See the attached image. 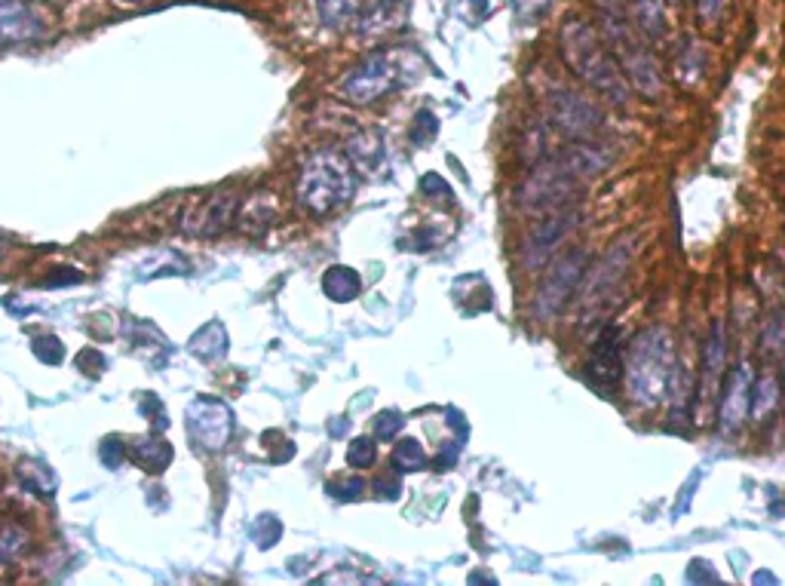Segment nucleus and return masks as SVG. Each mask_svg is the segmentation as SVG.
I'll return each instance as SVG.
<instances>
[{
	"label": "nucleus",
	"instance_id": "nucleus-1",
	"mask_svg": "<svg viewBox=\"0 0 785 586\" xmlns=\"http://www.w3.org/2000/svg\"><path fill=\"white\" fill-rule=\"evenodd\" d=\"M623 369H626L629 396L638 405H644V409L660 405L669 396L672 375H675V350H672L669 332L660 329V326L644 329L632 341Z\"/></svg>",
	"mask_w": 785,
	"mask_h": 586
},
{
	"label": "nucleus",
	"instance_id": "nucleus-2",
	"mask_svg": "<svg viewBox=\"0 0 785 586\" xmlns=\"http://www.w3.org/2000/svg\"><path fill=\"white\" fill-rule=\"evenodd\" d=\"M608 154H602V148L595 145H577V148H568L565 154L552 157L549 163H540L531 178L522 188V206L528 212H543L549 206L562 203L574 188L580 178L586 175H595L608 166Z\"/></svg>",
	"mask_w": 785,
	"mask_h": 586
},
{
	"label": "nucleus",
	"instance_id": "nucleus-3",
	"mask_svg": "<svg viewBox=\"0 0 785 586\" xmlns=\"http://www.w3.org/2000/svg\"><path fill=\"white\" fill-rule=\"evenodd\" d=\"M562 53H565L568 65L595 89V93L608 96L617 105H623L629 99V83H626L623 71L617 68V62L608 56L602 40H598V34L586 22L574 19L562 28Z\"/></svg>",
	"mask_w": 785,
	"mask_h": 586
},
{
	"label": "nucleus",
	"instance_id": "nucleus-4",
	"mask_svg": "<svg viewBox=\"0 0 785 586\" xmlns=\"http://www.w3.org/2000/svg\"><path fill=\"white\" fill-rule=\"evenodd\" d=\"M598 10H602V31L611 43V50L617 53L623 71L629 74V80L638 86V93H644L648 99H657L663 93V80L657 71L654 56L638 43V34L626 16L623 0H598Z\"/></svg>",
	"mask_w": 785,
	"mask_h": 586
},
{
	"label": "nucleus",
	"instance_id": "nucleus-5",
	"mask_svg": "<svg viewBox=\"0 0 785 586\" xmlns=\"http://www.w3.org/2000/svg\"><path fill=\"white\" fill-rule=\"evenodd\" d=\"M353 191L356 178L350 160L335 151L316 154L298 178V203L313 215H329L341 209L344 203H350Z\"/></svg>",
	"mask_w": 785,
	"mask_h": 586
},
{
	"label": "nucleus",
	"instance_id": "nucleus-6",
	"mask_svg": "<svg viewBox=\"0 0 785 586\" xmlns=\"http://www.w3.org/2000/svg\"><path fill=\"white\" fill-rule=\"evenodd\" d=\"M589 258L583 249H568L556 258L546 270V277L537 289V301H534V313L537 317H556V313L565 307V301L577 292L580 280H583V270H586Z\"/></svg>",
	"mask_w": 785,
	"mask_h": 586
},
{
	"label": "nucleus",
	"instance_id": "nucleus-7",
	"mask_svg": "<svg viewBox=\"0 0 785 586\" xmlns=\"http://www.w3.org/2000/svg\"><path fill=\"white\" fill-rule=\"evenodd\" d=\"M399 62L390 53H372L368 59H362L341 83L344 96L356 105H368L378 102L381 96H387L390 89L402 80L399 74Z\"/></svg>",
	"mask_w": 785,
	"mask_h": 586
},
{
	"label": "nucleus",
	"instance_id": "nucleus-8",
	"mask_svg": "<svg viewBox=\"0 0 785 586\" xmlns=\"http://www.w3.org/2000/svg\"><path fill=\"white\" fill-rule=\"evenodd\" d=\"M234 433V412L230 405L212 396H197L188 405V436L200 452H221Z\"/></svg>",
	"mask_w": 785,
	"mask_h": 586
},
{
	"label": "nucleus",
	"instance_id": "nucleus-9",
	"mask_svg": "<svg viewBox=\"0 0 785 586\" xmlns=\"http://www.w3.org/2000/svg\"><path fill=\"white\" fill-rule=\"evenodd\" d=\"M552 120L559 123V129L571 139H592V135L602 129V111H598L589 99L577 93H556L549 99Z\"/></svg>",
	"mask_w": 785,
	"mask_h": 586
},
{
	"label": "nucleus",
	"instance_id": "nucleus-10",
	"mask_svg": "<svg viewBox=\"0 0 785 586\" xmlns=\"http://www.w3.org/2000/svg\"><path fill=\"white\" fill-rule=\"evenodd\" d=\"M237 206H240L237 194H215L206 203H200L194 212L184 215L181 228H184V234H191V237H215V234H221L227 228L230 221H234Z\"/></svg>",
	"mask_w": 785,
	"mask_h": 586
},
{
	"label": "nucleus",
	"instance_id": "nucleus-11",
	"mask_svg": "<svg viewBox=\"0 0 785 586\" xmlns=\"http://www.w3.org/2000/svg\"><path fill=\"white\" fill-rule=\"evenodd\" d=\"M43 37V19L25 4V0H0V43L19 47Z\"/></svg>",
	"mask_w": 785,
	"mask_h": 586
},
{
	"label": "nucleus",
	"instance_id": "nucleus-12",
	"mask_svg": "<svg viewBox=\"0 0 785 586\" xmlns=\"http://www.w3.org/2000/svg\"><path fill=\"white\" fill-rule=\"evenodd\" d=\"M574 218H577V212H562V215H552V218L540 221L537 228L528 234L525 246H522L525 264L528 267H540L546 261V255L556 249L565 240V234L574 228Z\"/></svg>",
	"mask_w": 785,
	"mask_h": 586
},
{
	"label": "nucleus",
	"instance_id": "nucleus-13",
	"mask_svg": "<svg viewBox=\"0 0 785 586\" xmlns=\"http://www.w3.org/2000/svg\"><path fill=\"white\" fill-rule=\"evenodd\" d=\"M623 372V350H620V329L605 326L595 338L589 353V378L595 384H614Z\"/></svg>",
	"mask_w": 785,
	"mask_h": 586
},
{
	"label": "nucleus",
	"instance_id": "nucleus-14",
	"mask_svg": "<svg viewBox=\"0 0 785 586\" xmlns=\"http://www.w3.org/2000/svg\"><path fill=\"white\" fill-rule=\"evenodd\" d=\"M408 7H411L408 0H375V4L359 16V34L378 37V34L402 28L408 19Z\"/></svg>",
	"mask_w": 785,
	"mask_h": 586
},
{
	"label": "nucleus",
	"instance_id": "nucleus-15",
	"mask_svg": "<svg viewBox=\"0 0 785 586\" xmlns=\"http://www.w3.org/2000/svg\"><path fill=\"white\" fill-rule=\"evenodd\" d=\"M749 381H752L749 366H740V372L730 375V384H727V393H724V402H721V427H724V433L740 430V424L746 418L749 390H752Z\"/></svg>",
	"mask_w": 785,
	"mask_h": 586
},
{
	"label": "nucleus",
	"instance_id": "nucleus-16",
	"mask_svg": "<svg viewBox=\"0 0 785 586\" xmlns=\"http://www.w3.org/2000/svg\"><path fill=\"white\" fill-rule=\"evenodd\" d=\"M721 366H724V332L721 323L715 326V332L706 341V353H703V375H700V402H709L721 393Z\"/></svg>",
	"mask_w": 785,
	"mask_h": 586
},
{
	"label": "nucleus",
	"instance_id": "nucleus-17",
	"mask_svg": "<svg viewBox=\"0 0 785 586\" xmlns=\"http://www.w3.org/2000/svg\"><path fill=\"white\" fill-rule=\"evenodd\" d=\"M129 455H132V461H135L138 467L151 470V473H163V470L172 464V458H175L172 445L163 442V439H154V436L135 439V442L129 445Z\"/></svg>",
	"mask_w": 785,
	"mask_h": 586
},
{
	"label": "nucleus",
	"instance_id": "nucleus-18",
	"mask_svg": "<svg viewBox=\"0 0 785 586\" xmlns=\"http://www.w3.org/2000/svg\"><path fill=\"white\" fill-rule=\"evenodd\" d=\"M347 160L365 172H372L378 169V163L384 160V142H381V132L375 129H368L362 135H356V139L347 142Z\"/></svg>",
	"mask_w": 785,
	"mask_h": 586
},
{
	"label": "nucleus",
	"instance_id": "nucleus-19",
	"mask_svg": "<svg viewBox=\"0 0 785 586\" xmlns=\"http://www.w3.org/2000/svg\"><path fill=\"white\" fill-rule=\"evenodd\" d=\"M362 289V280L353 267L347 264H332L326 274H322V292L332 301H353Z\"/></svg>",
	"mask_w": 785,
	"mask_h": 586
},
{
	"label": "nucleus",
	"instance_id": "nucleus-20",
	"mask_svg": "<svg viewBox=\"0 0 785 586\" xmlns=\"http://www.w3.org/2000/svg\"><path fill=\"white\" fill-rule=\"evenodd\" d=\"M191 353L200 359H224L227 356V329L212 320L191 338Z\"/></svg>",
	"mask_w": 785,
	"mask_h": 586
},
{
	"label": "nucleus",
	"instance_id": "nucleus-21",
	"mask_svg": "<svg viewBox=\"0 0 785 586\" xmlns=\"http://www.w3.org/2000/svg\"><path fill=\"white\" fill-rule=\"evenodd\" d=\"M16 476H19V482H22L28 491L40 494V498H53V494H56V473L46 467V464L22 461V464L16 467Z\"/></svg>",
	"mask_w": 785,
	"mask_h": 586
},
{
	"label": "nucleus",
	"instance_id": "nucleus-22",
	"mask_svg": "<svg viewBox=\"0 0 785 586\" xmlns=\"http://www.w3.org/2000/svg\"><path fill=\"white\" fill-rule=\"evenodd\" d=\"M365 7V0H316V13L319 19L332 25V28H344L350 25Z\"/></svg>",
	"mask_w": 785,
	"mask_h": 586
},
{
	"label": "nucleus",
	"instance_id": "nucleus-23",
	"mask_svg": "<svg viewBox=\"0 0 785 586\" xmlns=\"http://www.w3.org/2000/svg\"><path fill=\"white\" fill-rule=\"evenodd\" d=\"M776 402H779V384H776V378L773 375H764L755 387H752V393H749V409H752V418L761 424V421H767V415L776 409Z\"/></svg>",
	"mask_w": 785,
	"mask_h": 586
},
{
	"label": "nucleus",
	"instance_id": "nucleus-24",
	"mask_svg": "<svg viewBox=\"0 0 785 586\" xmlns=\"http://www.w3.org/2000/svg\"><path fill=\"white\" fill-rule=\"evenodd\" d=\"M635 22L651 40H660L666 34L663 0H635Z\"/></svg>",
	"mask_w": 785,
	"mask_h": 586
},
{
	"label": "nucleus",
	"instance_id": "nucleus-25",
	"mask_svg": "<svg viewBox=\"0 0 785 586\" xmlns=\"http://www.w3.org/2000/svg\"><path fill=\"white\" fill-rule=\"evenodd\" d=\"M393 464H396L402 473L427 467V455H424L421 442H418V439H399L396 448H393Z\"/></svg>",
	"mask_w": 785,
	"mask_h": 586
},
{
	"label": "nucleus",
	"instance_id": "nucleus-26",
	"mask_svg": "<svg viewBox=\"0 0 785 586\" xmlns=\"http://www.w3.org/2000/svg\"><path fill=\"white\" fill-rule=\"evenodd\" d=\"M378 461V442L375 436H356L347 448V464L353 470H368Z\"/></svg>",
	"mask_w": 785,
	"mask_h": 586
},
{
	"label": "nucleus",
	"instance_id": "nucleus-27",
	"mask_svg": "<svg viewBox=\"0 0 785 586\" xmlns=\"http://www.w3.org/2000/svg\"><path fill=\"white\" fill-rule=\"evenodd\" d=\"M280 537H283V522L276 519V516H258L252 522V540L261 547V550H270L280 544Z\"/></svg>",
	"mask_w": 785,
	"mask_h": 586
},
{
	"label": "nucleus",
	"instance_id": "nucleus-28",
	"mask_svg": "<svg viewBox=\"0 0 785 586\" xmlns=\"http://www.w3.org/2000/svg\"><path fill=\"white\" fill-rule=\"evenodd\" d=\"M31 350H34V356L40 359V363H46V366H59L62 359H65V344H62L59 338H53V335L34 338Z\"/></svg>",
	"mask_w": 785,
	"mask_h": 586
},
{
	"label": "nucleus",
	"instance_id": "nucleus-29",
	"mask_svg": "<svg viewBox=\"0 0 785 586\" xmlns=\"http://www.w3.org/2000/svg\"><path fill=\"white\" fill-rule=\"evenodd\" d=\"M25 534L19 528H0V568H7L22 550H25Z\"/></svg>",
	"mask_w": 785,
	"mask_h": 586
},
{
	"label": "nucleus",
	"instance_id": "nucleus-30",
	"mask_svg": "<svg viewBox=\"0 0 785 586\" xmlns=\"http://www.w3.org/2000/svg\"><path fill=\"white\" fill-rule=\"evenodd\" d=\"M436 132H439V120L433 111H418V117H414V126H411V142L414 145H430L436 139Z\"/></svg>",
	"mask_w": 785,
	"mask_h": 586
},
{
	"label": "nucleus",
	"instance_id": "nucleus-31",
	"mask_svg": "<svg viewBox=\"0 0 785 586\" xmlns=\"http://www.w3.org/2000/svg\"><path fill=\"white\" fill-rule=\"evenodd\" d=\"M402 427H405V418H402L399 412H393V409L381 412V415L372 421V433H375V439H381V442H390Z\"/></svg>",
	"mask_w": 785,
	"mask_h": 586
},
{
	"label": "nucleus",
	"instance_id": "nucleus-32",
	"mask_svg": "<svg viewBox=\"0 0 785 586\" xmlns=\"http://www.w3.org/2000/svg\"><path fill=\"white\" fill-rule=\"evenodd\" d=\"M99 461H102L108 470H117V467H123V461H126L123 442H120V439H114V436H108V439L99 445Z\"/></svg>",
	"mask_w": 785,
	"mask_h": 586
},
{
	"label": "nucleus",
	"instance_id": "nucleus-33",
	"mask_svg": "<svg viewBox=\"0 0 785 586\" xmlns=\"http://www.w3.org/2000/svg\"><path fill=\"white\" fill-rule=\"evenodd\" d=\"M74 363H77V369H80L83 375H92V378H96V375H102V369H105V356H102L96 347H86V350L77 353Z\"/></svg>",
	"mask_w": 785,
	"mask_h": 586
},
{
	"label": "nucleus",
	"instance_id": "nucleus-34",
	"mask_svg": "<svg viewBox=\"0 0 785 586\" xmlns=\"http://www.w3.org/2000/svg\"><path fill=\"white\" fill-rule=\"evenodd\" d=\"M329 491L338 501H356L365 491V482L362 479H338V482H329Z\"/></svg>",
	"mask_w": 785,
	"mask_h": 586
},
{
	"label": "nucleus",
	"instance_id": "nucleus-35",
	"mask_svg": "<svg viewBox=\"0 0 785 586\" xmlns=\"http://www.w3.org/2000/svg\"><path fill=\"white\" fill-rule=\"evenodd\" d=\"M513 10L522 25H531L537 16L546 13V0H513Z\"/></svg>",
	"mask_w": 785,
	"mask_h": 586
},
{
	"label": "nucleus",
	"instance_id": "nucleus-36",
	"mask_svg": "<svg viewBox=\"0 0 785 586\" xmlns=\"http://www.w3.org/2000/svg\"><path fill=\"white\" fill-rule=\"evenodd\" d=\"M727 7V0H700V22L703 25H718L721 22V13Z\"/></svg>",
	"mask_w": 785,
	"mask_h": 586
},
{
	"label": "nucleus",
	"instance_id": "nucleus-37",
	"mask_svg": "<svg viewBox=\"0 0 785 586\" xmlns=\"http://www.w3.org/2000/svg\"><path fill=\"white\" fill-rule=\"evenodd\" d=\"M421 191H424V194H436V197L451 200V188L442 182V175H436V172H427V175L421 178Z\"/></svg>",
	"mask_w": 785,
	"mask_h": 586
},
{
	"label": "nucleus",
	"instance_id": "nucleus-38",
	"mask_svg": "<svg viewBox=\"0 0 785 586\" xmlns=\"http://www.w3.org/2000/svg\"><path fill=\"white\" fill-rule=\"evenodd\" d=\"M384 501H396L399 498V491H402V482L399 479H393V473H387V476H381V479H375V485H372Z\"/></svg>",
	"mask_w": 785,
	"mask_h": 586
},
{
	"label": "nucleus",
	"instance_id": "nucleus-39",
	"mask_svg": "<svg viewBox=\"0 0 785 586\" xmlns=\"http://www.w3.org/2000/svg\"><path fill=\"white\" fill-rule=\"evenodd\" d=\"M687 583H700V580H718V574H715V568L709 565V562H690V568H687Z\"/></svg>",
	"mask_w": 785,
	"mask_h": 586
},
{
	"label": "nucleus",
	"instance_id": "nucleus-40",
	"mask_svg": "<svg viewBox=\"0 0 785 586\" xmlns=\"http://www.w3.org/2000/svg\"><path fill=\"white\" fill-rule=\"evenodd\" d=\"M347 430H350V421H335V424H332V433H335V436H341V433H347Z\"/></svg>",
	"mask_w": 785,
	"mask_h": 586
},
{
	"label": "nucleus",
	"instance_id": "nucleus-41",
	"mask_svg": "<svg viewBox=\"0 0 785 586\" xmlns=\"http://www.w3.org/2000/svg\"><path fill=\"white\" fill-rule=\"evenodd\" d=\"M752 580H755V583H776V577H773V574H767V571H758Z\"/></svg>",
	"mask_w": 785,
	"mask_h": 586
},
{
	"label": "nucleus",
	"instance_id": "nucleus-42",
	"mask_svg": "<svg viewBox=\"0 0 785 586\" xmlns=\"http://www.w3.org/2000/svg\"><path fill=\"white\" fill-rule=\"evenodd\" d=\"M126 4H138V0H126Z\"/></svg>",
	"mask_w": 785,
	"mask_h": 586
},
{
	"label": "nucleus",
	"instance_id": "nucleus-43",
	"mask_svg": "<svg viewBox=\"0 0 785 586\" xmlns=\"http://www.w3.org/2000/svg\"><path fill=\"white\" fill-rule=\"evenodd\" d=\"M0 255H4V246H0Z\"/></svg>",
	"mask_w": 785,
	"mask_h": 586
}]
</instances>
